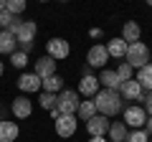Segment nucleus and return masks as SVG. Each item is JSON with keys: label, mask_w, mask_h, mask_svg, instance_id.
<instances>
[{"label": "nucleus", "mask_w": 152, "mask_h": 142, "mask_svg": "<svg viewBox=\"0 0 152 142\" xmlns=\"http://www.w3.org/2000/svg\"><path fill=\"white\" fill-rule=\"evenodd\" d=\"M132 71H134V69H132V66L127 64V61L117 66V76L122 79V84H124V81H129V79H134V76H132Z\"/></svg>", "instance_id": "a878e982"}, {"label": "nucleus", "mask_w": 152, "mask_h": 142, "mask_svg": "<svg viewBox=\"0 0 152 142\" xmlns=\"http://www.w3.org/2000/svg\"><path fill=\"white\" fill-rule=\"evenodd\" d=\"M127 64L132 66V69H142V66L150 64V48H147L142 41H137V43H129L127 46Z\"/></svg>", "instance_id": "f03ea898"}, {"label": "nucleus", "mask_w": 152, "mask_h": 142, "mask_svg": "<svg viewBox=\"0 0 152 142\" xmlns=\"http://www.w3.org/2000/svg\"><path fill=\"white\" fill-rule=\"evenodd\" d=\"M127 142H147V132L145 130H132L127 135Z\"/></svg>", "instance_id": "c85d7f7f"}, {"label": "nucleus", "mask_w": 152, "mask_h": 142, "mask_svg": "<svg viewBox=\"0 0 152 142\" xmlns=\"http://www.w3.org/2000/svg\"><path fill=\"white\" fill-rule=\"evenodd\" d=\"M79 94L71 91V89H64V91L56 97V112L58 114H76L79 112Z\"/></svg>", "instance_id": "7ed1b4c3"}, {"label": "nucleus", "mask_w": 152, "mask_h": 142, "mask_svg": "<svg viewBox=\"0 0 152 142\" xmlns=\"http://www.w3.org/2000/svg\"><path fill=\"white\" fill-rule=\"evenodd\" d=\"M145 112H147V114L152 117V91H150V94L145 97Z\"/></svg>", "instance_id": "c756f323"}, {"label": "nucleus", "mask_w": 152, "mask_h": 142, "mask_svg": "<svg viewBox=\"0 0 152 142\" xmlns=\"http://www.w3.org/2000/svg\"><path fill=\"white\" fill-rule=\"evenodd\" d=\"M137 81H140L142 89H147V91H152V64L142 66L140 74H137Z\"/></svg>", "instance_id": "412c9836"}, {"label": "nucleus", "mask_w": 152, "mask_h": 142, "mask_svg": "<svg viewBox=\"0 0 152 142\" xmlns=\"http://www.w3.org/2000/svg\"><path fill=\"white\" fill-rule=\"evenodd\" d=\"M89 142H107V140H104V137H91Z\"/></svg>", "instance_id": "2f4dec72"}, {"label": "nucleus", "mask_w": 152, "mask_h": 142, "mask_svg": "<svg viewBox=\"0 0 152 142\" xmlns=\"http://www.w3.org/2000/svg\"><path fill=\"white\" fill-rule=\"evenodd\" d=\"M3 71H5V66H3V61H0V76H3Z\"/></svg>", "instance_id": "72a5a7b5"}, {"label": "nucleus", "mask_w": 152, "mask_h": 142, "mask_svg": "<svg viewBox=\"0 0 152 142\" xmlns=\"http://www.w3.org/2000/svg\"><path fill=\"white\" fill-rule=\"evenodd\" d=\"M94 104H96V112L104 117L122 112V97H119V91H112V89H99V94L94 97Z\"/></svg>", "instance_id": "f257e3e1"}, {"label": "nucleus", "mask_w": 152, "mask_h": 142, "mask_svg": "<svg viewBox=\"0 0 152 142\" xmlns=\"http://www.w3.org/2000/svg\"><path fill=\"white\" fill-rule=\"evenodd\" d=\"M46 48H48V56L53 61H58V59H66V56H69V43H66L64 38H51L48 41V46H46Z\"/></svg>", "instance_id": "9d476101"}, {"label": "nucleus", "mask_w": 152, "mask_h": 142, "mask_svg": "<svg viewBox=\"0 0 152 142\" xmlns=\"http://www.w3.org/2000/svg\"><path fill=\"white\" fill-rule=\"evenodd\" d=\"M127 124L124 122H112V127H109V137H112V142H127Z\"/></svg>", "instance_id": "aec40b11"}, {"label": "nucleus", "mask_w": 152, "mask_h": 142, "mask_svg": "<svg viewBox=\"0 0 152 142\" xmlns=\"http://www.w3.org/2000/svg\"><path fill=\"white\" fill-rule=\"evenodd\" d=\"M36 23L33 20H23L20 23V28L15 31V41L20 43V51L23 53H31V48H33V38H36Z\"/></svg>", "instance_id": "20e7f679"}, {"label": "nucleus", "mask_w": 152, "mask_h": 142, "mask_svg": "<svg viewBox=\"0 0 152 142\" xmlns=\"http://www.w3.org/2000/svg\"><path fill=\"white\" fill-rule=\"evenodd\" d=\"M10 64L15 66V69H26V64H28V53H23V51L10 53Z\"/></svg>", "instance_id": "bb28decb"}, {"label": "nucleus", "mask_w": 152, "mask_h": 142, "mask_svg": "<svg viewBox=\"0 0 152 142\" xmlns=\"http://www.w3.org/2000/svg\"><path fill=\"white\" fill-rule=\"evenodd\" d=\"M15 36L8 31H0V53H15Z\"/></svg>", "instance_id": "6ab92c4d"}, {"label": "nucleus", "mask_w": 152, "mask_h": 142, "mask_svg": "<svg viewBox=\"0 0 152 142\" xmlns=\"http://www.w3.org/2000/svg\"><path fill=\"white\" fill-rule=\"evenodd\" d=\"M13 23H18V15H10L8 10H3V13H0V28H3V31H8V28H10Z\"/></svg>", "instance_id": "cd10ccee"}, {"label": "nucleus", "mask_w": 152, "mask_h": 142, "mask_svg": "<svg viewBox=\"0 0 152 142\" xmlns=\"http://www.w3.org/2000/svg\"><path fill=\"white\" fill-rule=\"evenodd\" d=\"M107 53L114 56V59H124V56H127V43L122 38H112L107 43Z\"/></svg>", "instance_id": "a211bd4d"}, {"label": "nucleus", "mask_w": 152, "mask_h": 142, "mask_svg": "<svg viewBox=\"0 0 152 142\" xmlns=\"http://www.w3.org/2000/svg\"><path fill=\"white\" fill-rule=\"evenodd\" d=\"M33 74H36L41 81H43V79H48V76H53V74H56V61L51 59V56L38 59V61H36V71H33Z\"/></svg>", "instance_id": "1a4fd4ad"}, {"label": "nucleus", "mask_w": 152, "mask_h": 142, "mask_svg": "<svg viewBox=\"0 0 152 142\" xmlns=\"http://www.w3.org/2000/svg\"><path fill=\"white\" fill-rule=\"evenodd\" d=\"M76 114L81 117L84 122H89L91 117H96V104H94V99H91V102H81V104H79V112H76Z\"/></svg>", "instance_id": "5701e85b"}, {"label": "nucleus", "mask_w": 152, "mask_h": 142, "mask_svg": "<svg viewBox=\"0 0 152 142\" xmlns=\"http://www.w3.org/2000/svg\"><path fill=\"white\" fill-rule=\"evenodd\" d=\"M109 127H112V122H109V117H104V114H96V117H91V119L86 122V130H89L91 137H104L109 132Z\"/></svg>", "instance_id": "0eeeda50"}, {"label": "nucleus", "mask_w": 152, "mask_h": 142, "mask_svg": "<svg viewBox=\"0 0 152 142\" xmlns=\"http://www.w3.org/2000/svg\"><path fill=\"white\" fill-rule=\"evenodd\" d=\"M41 86H43V81H41L36 74H23V76L18 79V89H20V91H38Z\"/></svg>", "instance_id": "f3484780"}, {"label": "nucleus", "mask_w": 152, "mask_h": 142, "mask_svg": "<svg viewBox=\"0 0 152 142\" xmlns=\"http://www.w3.org/2000/svg\"><path fill=\"white\" fill-rule=\"evenodd\" d=\"M99 84H104V86L112 89V91H119L122 89V79L117 76V71H112V69H104L102 74H99Z\"/></svg>", "instance_id": "2eb2a0df"}, {"label": "nucleus", "mask_w": 152, "mask_h": 142, "mask_svg": "<svg viewBox=\"0 0 152 142\" xmlns=\"http://www.w3.org/2000/svg\"><path fill=\"white\" fill-rule=\"evenodd\" d=\"M43 89H46V94H56V91H64V79H61L58 74H53V76L43 79Z\"/></svg>", "instance_id": "4be33fe9"}, {"label": "nucleus", "mask_w": 152, "mask_h": 142, "mask_svg": "<svg viewBox=\"0 0 152 142\" xmlns=\"http://www.w3.org/2000/svg\"><path fill=\"white\" fill-rule=\"evenodd\" d=\"M18 135H20V130L15 122H8V119L0 122V142H15Z\"/></svg>", "instance_id": "dca6fc26"}, {"label": "nucleus", "mask_w": 152, "mask_h": 142, "mask_svg": "<svg viewBox=\"0 0 152 142\" xmlns=\"http://www.w3.org/2000/svg\"><path fill=\"white\" fill-rule=\"evenodd\" d=\"M145 89L140 86V81L137 79H129V81H124L122 84V89H119V97L122 99H129V102H145Z\"/></svg>", "instance_id": "423d86ee"}, {"label": "nucleus", "mask_w": 152, "mask_h": 142, "mask_svg": "<svg viewBox=\"0 0 152 142\" xmlns=\"http://www.w3.org/2000/svg\"><path fill=\"white\" fill-rule=\"evenodd\" d=\"M150 142H152V140H150Z\"/></svg>", "instance_id": "f704fd0d"}, {"label": "nucleus", "mask_w": 152, "mask_h": 142, "mask_svg": "<svg viewBox=\"0 0 152 142\" xmlns=\"http://www.w3.org/2000/svg\"><path fill=\"white\" fill-rule=\"evenodd\" d=\"M140 36H142L140 23H137V20H127L124 28H122V41L129 46V43H137V41H140Z\"/></svg>", "instance_id": "ddd939ff"}, {"label": "nucleus", "mask_w": 152, "mask_h": 142, "mask_svg": "<svg viewBox=\"0 0 152 142\" xmlns=\"http://www.w3.org/2000/svg\"><path fill=\"white\" fill-rule=\"evenodd\" d=\"M3 10H5V3H3V0H0V13H3Z\"/></svg>", "instance_id": "473e14b6"}, {"label": "nucleus", "mask_w": 152, "mask_h": 142, "mask_svg": "<svg viewBox=\"0 0 152 142\" xmlns=\"http://www.w3.org/2000/svg\"><path fill=\"white\" fill-rule=\"evenodd\" d=\"M107 59H109L107 46H91L89 53H86V66H104Z\"/></svg>", "instance_id": "f8f14e48"}, {"label": "nucleus", "mask_w": 152, "mask_h": 142, "mask_svg": "<svg viewBox=\"0 0 152 142\" xmlns=\"http://www.w3.org/2000/svg\"><path fill=\"white\" fill-rule=\"evenodd\" d=\"M5 10L10 15H18V13L26 10V0H5Z\"/></svg>", "instance_id": "393cba45"}, {"label": "nucleus", "mask_w": 152, "mask_h": 142, "mask_svg": "<svg viewBox=\"0 0 152 142\" xmlns=\"http://www.w3.org/2000/svg\"><path fill=\"white\" fill-rule=\"evenodd\" d=\"M41 107H43V109H48L51 114H53V119L56 117H58V112H56V94H41Z\"/></svg>", "instance_id": "b1692460"}, {"label": "nucleus", "mask_w": 152, "mask_h": 142, "mask_svg": "<svg viewBox=\"0 0 152 142\" xmlns=\"http://www.w3.org/2000/svg\"><path fill=\"white\" fill-rule=\"evenodd\" d=\"M145 132H147V135H152V117L147 119V124H145Z\"/></svg>", "instance_id": "7c9ffc66"}, {"label": "nucleus", "mask_w": 152, "mask_h": 142, "mask_svg": "<svg viewBox=\"0 0 152 142\" xmlns=\"http://www.w3.org/2000/svg\"><path fill=\"white\" fill-rule=\"evenodd\" d=\"M124 124H127V127H134V130H142V127L147 124V112H145V107H140V104L127 107V109H124Z\"/></svg>", "instance_id": "39448f33"}, {"label": "nucleus", "mask_w": 152, "mask_h": 142, "mask_svg": "<svg viewBox=\"0 0 152 142\" xmlns=\"http://www.w3.org/2000/svg\"><path fill=\"white\" fill-rule=\"evenodd\" d=\"M53 122H56V135L58 137H71L76 132V117L74 114H58Z\"/></svg>", "instance_id": "6e6552de"}, {"label": "nucleus", "mask_w": 152, "mask_h": 142, "mask_svg": "<svg viewBox=\"0 0 152 142\" xmlns=\"http://www.w3.org/2000/svg\"><path fill=\"white\" fill-rule=\"evenodd\" d=\"M79 94H84V97H96L99 94V79L94 76V74L84 76L81 81H79Z\"/></svg>", "instance_id": "4468645a"}, {"label": "nucleus", "mask_w": 152, "mask_h": 142, "mask_svg": "<svg viewBox=\"0 0 152 142\" xmlns=\"http://www.w3.org/2000/svg\"><path fill=\"white\" fill-rule=\"evenodd\" d=\"M10 109H13V114H15L18 119H26V117H31L33 104H31V99H28V97H15V99H13V104H10Z\"/></svg>", "instance_id": "9b49d317"}]
</instances>
